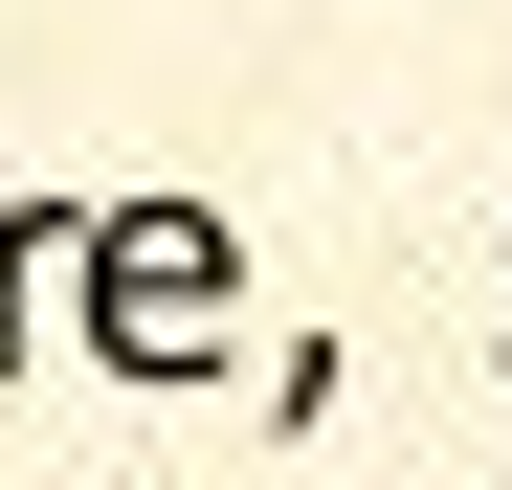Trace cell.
<instances>
[{"mask_svg": "<svg viewBox=\"0 0 512 490\" xmlns=\"http://www.w3.org/2000/svg\"><path fill=\"white\" fill-rule=\"evenodd\" d=\"M67 335L112 379H223L245 357V223L223 201H67Z\"/></svg>", "mask_w": 512, "mask_h": 490, "instance_id": "1", "label": "cell"}, {"mask_svg": "<svg viewBox=\"0 0 512 490\" xmlns=\"http://www.w3.org/2000/svg\"><path fill=\"white\" fill-rule=\"evenodd\" d=\"M45 268H67V201H0V379H23V335H45Z\"/></svg>", "mask_w": 512, "mask_h": 490, "instance_id": "2", "label": "cell"}, {"mask_svg": "<svg viewBox=\"0 0 512 490\" xmlns=\"http://www.w3.org/2000/svg\"><path fill=\"white\" fill-rule=\"evenodd\" d=\"M490 268H512V223H490Z\"/></svg>", "mask_w": 512, "mask_h": 490, "instance_id": "3", "label": "cell"}]
</instances>
